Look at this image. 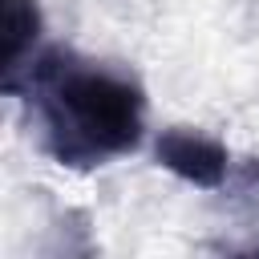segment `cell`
Segmentation results:
<instances>
[{"label":"cell","instance_id":"1","mask_svg":"<svg viewBox=\"0 0 259 259\" xmlns=\"http://www.w3.org/2000/svg\"><path fill=\"white\" fill-rule=\"evenodd\" d=\"M16 97L32 101L40 150L69 170L105 166L138 150L146 134V89L138 77L69 45L40 49Z\"/></svg>","mask_w":259,"mask_h":259},{"label":"cell","instance_id":"2","mask_svg":"<svg viewBox=\"0 0 259 259\" xmlns=\"http://www.w3.org/2000/svg\"><path fill=\"white\" fill-rule=\"evenodd\" d=\"M154 158L170 174H178L182 182L202 186V190H219L227 182V170H231V154L223 142H214L198 130H178V125L158 134Z\"/></svg>","mask_w":259,"mask_h":259},{"label":"cell","instance_id":"3","mask_svg":"<svg viewBox=\"0 0 259 259\" xmlns=\"http://www.w3.org/2000/svg\"><path fill=\"white\" fill-rule=\"evenodd\" d=\"M4 28H8V49H4V93L16 97L24 73L32 69L36 61V40H40V8L36 0H8L4 4Z\"/></svg>","mask_w":259,"mask_h":259},{"label":"cell","instance_id":"4","mask_svg":"<svg viewBox=\"0 0 259 259\" xmlns=\"http://www.w3.org/2000/svg\"><path fill=\"white\" fill-rule=\"evenodd\" d=\"M243 178H247V186L259 190V158H255V162H243Z\"/></svg>","mask_w":259,"mask_h":259}]
</instances>
